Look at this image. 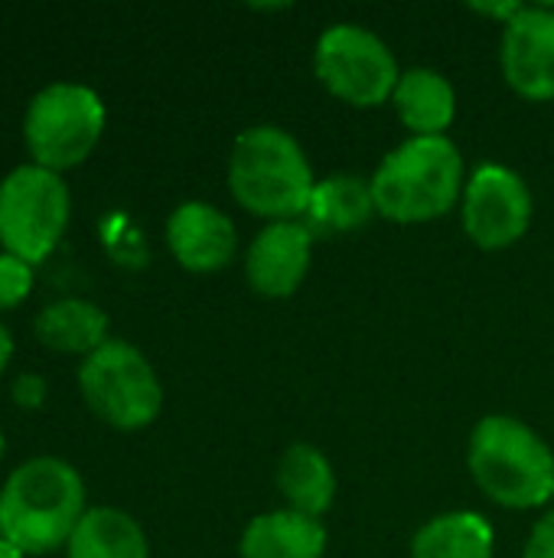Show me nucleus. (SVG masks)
I'll use <instances>...</instances> for the list:
<instances>
[{"label": "nucleus", "instance_id": "obj_1", "mask_svg": "<svg viewBox=\"0 0 554 558\" xmlns=\"http://www.w3.org/2000/svg\"><path fill=\"white\" fill-rule=\"evenodd\" d=\"M85 517V484L59 458L20 464L0 490V536L23 556L52 553L72 539Z\"/></svg>", "mask_w": 554, "mask_h": 558}, {"label": "nucleus", "instance_id": "obj_2", "mask_svg": "<svg viewBox=\"0 0 554 558\" xmlns=\"http://www.w3.org/2000/svg\"><path fill=\"white\" fill-rule=\"evenodd\" d=\"M229 186L248 213L271 222H294L304 219L317 180L300 144L287 131L258 124L242 131L232 147Z\"/></svg>", "mask_w": 554, "mask_h": 558}, {"label": "nucleus", "instance_id": "obj_3", "mask_svg": "<svg viewBox=\"0 0 554 558\" xmlns=\"http://www.w3.org/2000/svg\"><path fill=\"white\" fill-rule=\"evenodd\" d=\"M376 213L392 222H431L464 193V157L447 137H411L369 180Z\"/></svg>", "mask_w": 554, "mask_h": 558}, {"label": "nucleus", "instance_id": "obj_4", "mask_svg": "<svg viewBox=\"0 0 554 558\" xmlns=\"http://www.w3.org/2000/svg\"><path fill=\"white\" fill-rule=\"evenodd\" d=\"M470 474L490 500L509 510H532L554 497L552 448L509 415H490L473 428Z\"/></svg>", "mask_w": 554, "mask_h": 558}, {"label": "nucleus", "instance_id": "obj_5", "mask_svg": "<svg viewBox=\"0 0 554 558\" xmlns=\"http://www.w3.org/2000/svg\"><path fill=\"white\" fill-rule=\"evenodd\" d=\"M69 186L59 173L26 163L0 183V245L26 265L42 262L69 226Z\"/></svg>", "mask_w": 554, "mask_h": 558}, {"label": "nucleus", "instance_id": "obj_6", "mask_svg": "<svg viewBox=\"0 0 554 558\" xmlns=\"http://www.w3.org/2000/svg\"><path fill=\"white\" fill-rule=\"evenodd\" d=\"M78 386L88 409L121 432L150 425L163 405V389L153 366L124 340H108L91 356H85Z\"/></svg>", "mask_w": 554, "mask_h": 558}, {"label": "nucleus", "instance_id": "obj_7", "mask_svg": "<svg viewBox=\"0 0 554 558\" xmlns=\"http://www.w3.org/2000/svg\"><path fill=\"white\" fill-rule=\"evenodd\" d=\"M104 131V105L101 98L72 82H56L42 88L23 121L26 147L36 160V167H46L52 173L82 163L98 137Z\"/></svg>", "mask_w": 554, "mask_h": 558}, {"label": "nucleus", "instance_id": "obj_8", "mask_svg": "<svg viewBox=\"0 0 554 558\" xmlns=\"http://www.w3.org/2000/svg\"><path fill=\"white\" fill-rule=\"evenodd\" d=\"M313 65L320 82L356 108H376L389 101L402 82L392 49L356 23L330 26L317 43Z\"/></svg>", "mask_w": 554, "mask_h": 558}, {"label": "nucleus", "instance_id": "obj_9", "mask_svg": "<svg viewBox=\"0 0 554 558\" xmlns=\"http://www.w3.org/2000/svg\"><path fill=\"white\" fill-rule=\"evenodd\" d=\"M532 222V193L526 180L500 163L480 167L464 186V229L480 248H506Z\"/></svg>", "mask_w": 554, "mask_h": 558}, {"label": "nucleus", "instance_id": "obj_10", "mask_svg": "<svg viewBox=\"0 0 554 558\" xmlns=\"http://www.w3.org/2000/svg\"><path fill=\"white\" fill-rule=\"evenodd\" d=\"M503 75L532 101L554 98V7H522L503 33Z\"/></svg>", "mask_w": 554, "mask_h": 558}, {"label": "nucleus", "instance_id": "obj_11", "mask_svg": "<svg viewBox=\"0 0 554 558\" xmlns=\"http://www.w3.org/2000/svg\"><path fill=\"white\" fill-rule=\"evenodd\" d=\"M310 252H313V232L300 219L271 222L255 235L248 248L245 258L248 284L264 298H291L310 271Z\"/></svg>", "mask_w": 554, "mask_h": 558}, {"label": "nucleus", "instance_id": "obj_12", "mask_svg": "<svg viewBox=\"0 0 554 558\" xmlns=\"http://www.w3.org/2000/svg\"><path fill=\"white\" fill-rule=\"evenodd\" d=\"M167 242L173 258L186 271H219L235 255V226L209 203H183L167 222Z\"/></svg>", "mask_w": 554, "mask_h": 558}, {"label": "nucleus", "instance_id": "obj_13", "mask_svg": "<svg viewBox=\"0 0 554 558\" xmlns=\"http://www.w3.org/2000/svg\"><path fill=\"white\" fill-rule=\"evenodd\" d=\"M238 553L242 558H323L327 533L313 517L278 510L248 523Z\"/></svg>", "mask_w": 554, "mask_h": 558}, {"label": "nucleus", "instance_id": "obj_14", "mask_svg": "<svg viewBox=\"0 0 554 558\" xmlns=\"http://www.w3.org/2000/svg\"><path fill=\"white\" fill-rule=\"evenodd\" d=\"M395 111L415 137H444L457 114V95L451 82L434 69H411L402 75L395 95Z\"/></svg>", "mask_w": 554, "mask_h": 558}, {"label": "nucleus", "instance_id": "obj_15", "mask_svg": "<svg viewBox=\"0 0 554 558\" xmlns=\"http://www.w3.org/2000/svg\"><path fill=\"white\" fill-rule=\"evenodd\" d=\"M372 213H376L372 186L362 177L336 173L313 186L300 222L313 235H336V232H353L366 226Z\"/></svg>", "mask_w": 554, "mask_h": 558}, {"label": "nucleus", "instance_id": "obj_16", "mask_svg": "<svg viewBox=\"0 0 554 558\" xmlns=\"http://www.w3.org/2000/svg\"><path fill=\"white\" fill-rule=\"evenodd\" d=\"M278 487L287 500V510L320 520L336 497V474L317 448L294 445L278 464Z\"/></svg>", "mask_w": 554, "mask_h": 558}, {"label": "nucleus", "instance_id": "obj_17", "mask_svg": "<svg viewBox=\"0 0 554 558\" xmlns=\"http://www.w3.org/2000/svg\"><path fill=\"white\" fill-rule=\"evenodd\" d=\"M36 337L59 353H85L91 356L108 343V314L91 301L65 298L49 304L36 317Z\"/></svg>", "mask_w": 554, "mask_h": 558}, {"label": "nucleus", "instance_id": "obj_18", "mask_svg": "<svg viewBox=\"0 0 554 558\" xmlns=\"http://www.w3.org/2000/svg\"><path fill=\"white\" fill-rule=\"evenodd\" d=\"M69 558H147V536L127 513L98 507L78 520Z\"/></svg>", "mask_w": 554, "mask_h": 558}, {"label": "nucleus", "instance_id": "obj_19", "mask_svg": "<svg viewBox=\"0 0 554 558\" xmlns=\"http://www.w3.org/2000/svg\"><path fill=\"white\" fill-rule=\"evenodd\" d=\"M411 558H493V530L477 513H444L418 530Z\"/></svg>", "mask_w": 554, "mask_h": 558}, {"label": "nucleus", "instance_id": "obj_20", "mask_svg": "<svg viewBox=\"0 0 554 558\" xmlns=\"http://www.w3.org/2000/svg\"><path fill=\"white\" fill-rule=\"evenodd\" d=\"M29 291H33V265H26L10 252H0V311L23 304Z\"/></svg>", "mask_w": 554, "mask_h": 558}, {"label": "nucleus", "instance_id": "obj_21", "mask_svg": "<svg viewBox=\"0 0 554 558\" xmlns=\"http://www.w3.org/2000/svg\"><path fill=\"white\" fill-rule=\"evenodd\" d=\"M522 558H554V510L545 520H539V526L532 530Z\"/></svg>", "mask_w": 554, "mask_h": 558}, {"label": "nucleus", "instance_id": "obj_22", "mask_svg": "<svg viewBox=\"0 0 554 558\" xmlns=\"http://www.w3.org/2000/svg\"><path fill=\"white\" fill-rule=\"evenodd\" d=\"M42 392H46V386H42V379H36V376H23V379L13 386V399H16L20 405H26V409L39 405V402H42Z\"/></svg>", "mask_w": 554, "mask_h": 558}, {"label": "nucleus", "instance_id": "obj_23", "mask_svg": "<svg viewBox=\"0 0 554 558\" xmlns=\"http://www.w3.org/2000/svg\"><path fill=\"white\" fill-rule=\"evenodd\" d=\"M10 356H13V340H10V330L0 324V373H3V366L10 363Z\"/></svg>", "mask_w": 554, "mask_h": 558}, {"label": "nucleus", "instance_id": "obj_24", "mask_svg": "<svg viewBox=\"0 0 554 558\" xmlns=\"http://www.w3.org/2000/svg\"><path fill=\"white\" fill-rule=\"evenodd\" d=\"M0 558H23V553H20L13 543H7V539L0 536Z\"/></svg>", "mask_w": 554, "mask_h": 558}, {"label": "nucleus", "instance_id": "obj_25", "mask_svg": "<svg viewBox=\"0 0 554 558\" xmlns=\"http://www.w3.org/2000/svg\"><path fill=\"white\" fill-rule=\"evenodd\" d=\"M0 458H3V435H0Z\"/></svg>", "mask_w": 554, "mask_h": 558}]
</instances>
